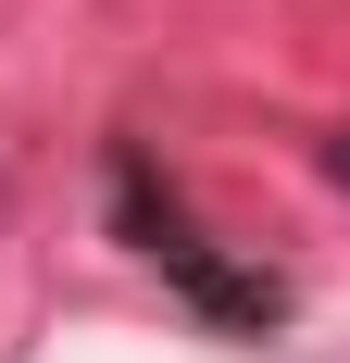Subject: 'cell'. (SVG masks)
<instances>
[{
    "instance_id": "obj_3",
    "label": "cell",
    "mask_w": 350,
    "mask_h": 363,
    "mask_svg": "<svg viewBox=\"0 0 350 363\" xmlns=\"http://www.w3.org/2000/svg\"><path fill=\"white\" fill-rule=\"evenodd\" d=\"M0 188H13V176H0Z\"/></svg>"
},
{
    "instance_id": "obj_2",
    "label": "cell",
    "mask_w": 350,
    "mask_h": 363,
    "mask_svg": "<svg viewBox=\"0 0 350 363\" xmlns=\"http://www.w3.org/2000/svg\"><path fill=\"white\" fill-rule=\"evenodd\" d=\"M325 176H338V188H350V125H338V138H325Z\"/></svg>"
},
{
    "instance_id": "obj_1",
    "label": "cell",
    "mask_w": 350,
    "mask_h": 363,
    "mask_svg": "<svg viewBox=\"0 0 350 363\" xmlns=\"http://www.w3.org/2000/svg\"><path fill=\"white\" fill-rule=\"evenodd\" d=\"M113 225H125V251H150V263L175 276V289L201 301L213 326H238V338H263V326L288 313V289L263 276V263H225V251L201 238V225H188V201H175V188L150 176L138 150H113Z\"/></svg>"
}]
</instances>
